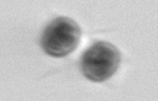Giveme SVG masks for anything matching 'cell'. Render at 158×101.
<instances>
[{"mask_svg":"<svg viewBox=\"0 0 158 101\" xmlns=\"http://www.w3.org/2000/svg\"><path fill=\"white\" fill-rule=\"evenodd\" d=\"M120 60V52L112 43L96 41L81 54L80 70L88 80L102 83L116 73Z\"/></svg>","mask_w":158,"mask_h":101,"instance_id":"obj_1","label":"cell"},{"mask_svg":"<svg viewBox=\"0 0 158 101\" xmlns=\"http://www.w3.org/2000/svg\"><path fill=\"white\" fill-rule=\"evenodd\" d=\"M80 36L81 30L73 18L59 16L53 18L43 30L41 47L46 54L54 58H63L75 50Z\"/></svg>","mask_w":158,"mask_h":101,"instance_id":"obj_2","label":"cell"}]
</instances>
